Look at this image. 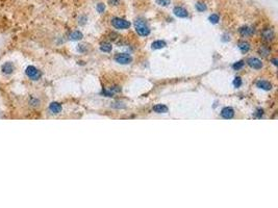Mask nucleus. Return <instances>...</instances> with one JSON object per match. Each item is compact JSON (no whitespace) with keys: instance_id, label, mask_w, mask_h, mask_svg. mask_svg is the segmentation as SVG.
<instances>
[{"instance_id":"1","label":"nucleus","mask_w":278,"mask_h":208,"mask_svg":"<svg viewBox=\"0 0 278 208\" xmlns=\"http://www.w3.org/2000/svg\"><path fill=\"white\" fill-rule=\"evenodd\" d=\"M134 27L137 32V35L141 36H147L150 33V28L146 24V22L142 19H137L134 21Z\"/></svg>"},{"instance_id":"2","label":"nucleus","mask_w":278,"mask_h":208,"mask_svg":"<svg viewBox=\"0 0 278 208\" xmlns=\"http://www.w3.org/2000/svg\"><path fill=\"white\" fill-rule=\"evenodd\" d=\"M111 24L117 29H128L130 27V22L125 19L119 18V17H115L111 19Z\"/></svg>"},{"instance_id":"3","label":"nucleus","mask_w":278,"mask_h":208,"mask_svg":"<svg viewBox=\"0 0 278 208\" xmlns=\"http://www.w3.org/2000/svg\"><path fill=\"white\" fill-rule=\"evenodd\" d=\"M115 62H118L120 65H128L130 64L132 61V57L130 56V54L128 53H118L115 55Z\"/></svg>"},{"instance_id":"4","label":"nucleus","mask_w":278,"mask_h":208,"mask_svg":"<svg viewBox=\"0 0 278 208\" xmlns=\"http://www.w3.org/2000/svg\"><path fill=\"white\" fill-rule=\"evenodd\" d=\"M26 75L30 79H33V80H38V79L41 78L42 74L37 68H34L33 66H29V67L26 68Z\"/></svg>"},{"instance_id":"5","label":"nucleus","mask_w":278,"mask_h":208,"mask_svg":"<svg viewBox=\"0 0 278 208\" xmlns=\"http://www.w3.org/2000/svg\"><path fill=\"white\" fill-rule=\"evenodd\" d=\"M274 36H275V33L272 28H265L262 31V38L265 42H271L274 39Z\"/></svg>"},{"instance_id":"6","label":"nucleus","mask_w":278,"mask_h":208,"mask_svg":"<svg viewBox=\"0 0 278 208\" xmlns=\"http://www.w3.org/2000/svg\"><path fill=\"white\" fill-rule=\"evenodd\" d=\"M247 64L250 68L252 69H255V70H259L263 68V62L260 59L256 58V57H250L247 61Z\"/></svg>"},{"instance_id":"7","label":"nucleus","mask_w":278,"mask_h":208,"mask_svg":"<svg viewBox=\"0 0 278 208\" xmlns=\"http://www.w3.org/2000/svg\"><path fill=\"white\" fill-rule=\"evenodd\" d=\"M173 13H174V15H175L176 17H178V18H187V17L189 16L188 11L185 10V8L181 7V6L174 7Z\"/></svg>"},{"instance_id":"8","label":"nucleus","mask_w":278,"mask_h":208,"mask_svg":"<svg viewBox=\"0 0 278 208\" xmlns=\"http://www.w3.org/2000/svg\"><path fill=\"white\" fill-rule=\"evenodd\" d=\"M221 116L222 118H224L226 120L232 119L234 117V110L231 107H224L221 112Z\"/></svg>"},{"instance_id":"9","label":"nucleus","mask_w":278,"mask_h":208,"mask_svg":"<svg viewBox=\"0 0 278 208\" xmlns=\"http://www.w3.org/2000/svg\"><path fill=\"white\" fill-rule=\"evenodd\" d=\"M254 33V29L252 27L249 26H243L240 28V35L244 38H247V36H250Z\"/></svg>"},{"instance_id":"10","label":"nucleus","mask_w":278,"mask_h":208,"mask_svg":"<svg viewBox=\"0 0 278 208\" xmlns=\"http://www.w3.org/2000/svg\"><path fill=\"white\" fill-rule=\"evenodd\" d=\"M256 87H258V89H262L265 91L272 90V84L269 81H266V80H258L256 82Z\"/></svg>"},{"instance_id":"11","label":"nucleus","mask_w":278,"mask_h":208,"mask_svg":"<svg viewBox=\"0 0 278 208\" xmlns=\"http://www.w3.org/2000/svg\"><path fill=\"white\" fill-rule=\"evenodd\" d=\"M169 108L164 104H156L155 106H153V112L156 113H167Z\"/></svg>"},{"instance_id":"12","label":"nucleus","mask_w":278,"mask_h":208,"mask_svg":"<svg viewBox=\"0 0 278 208\" xmlns=\"http://www.w3.org/2000/svg\"><path fill=\"white\" fill-rule=\"evenodd\" d=\"M49 109L52 113H59L62 112V105L57 102H52L49 105Z\"/></svg>"},{"instance_id":"13","label":"nucleus","mask_w":278,"mask_h":208,"mask_svg":"<svg viewBox=\"0 0 278 208\" xmlns=\"http://www.w3.org/2000/svg\"><path fill=\"white\" fill-rule=\"evenodd\" d=\"M239 49L241 50L242 53H247L249 50H250V44L248 42L245 41H241L239 43Z\"/></svg>"},{"instance_id":"14","label":"nucleus","mask_w":278,"mask_h":208,"mask_svg":"<svg viewBox=\"0 0 278 208\" xmlns=\"http://www.w3.org/2000/svg\"><path fill=\"white\" fill-rule=\"evenodd\" d=\"M111 49H113V46H111V43L108 42H103L101 45H100V50L102 52H111Z\"/></svg>"},{"instance_id":"15","label":"nucleus","mask_w":278,"mask_h":208,"mask_svg":"<svg viewBox=\"0 0 278 208\" xmlns=\"http://www.w3.org/2000/svg\"><path fill=\"white\" fill-rule=\"evenodd\" d=\"M166 46H167V44L164 41H155L151 44L152 49H162V48H165Z\"/></svg>"},{"instance_id":"16","label":"nucleus","mask_w":278,"mask_h":208,"mask_svg":"<svg viewBox=\"0 0 278 208\" xmlns=\"http://www.w3.org/2000/svg\"><path fill=\"white\" fill-rule=\"evenodd\" d=\"M82 38H84V36H82V33L78 30L73 31V32L70 35V40H72V41H78V40H81Z\"/></svg>"},{"instance_id":"17","label":"nucleus","mask_w":278,"mask_h":208,"mask_svg":"<svg viewBox=\"0 0 278 208\" xmlns=\"http://www.w3.org/2000/svg\"><path fill=\"white\" fill-rule=\"evenodd\" d=\"M259 55H262L263 57H267V56L270 54V48L268 46H262L258 50Z\"/></svg>"},{"instance_id":"18","label":"nucleus","mask_w":278,"mask_h":208,"mask_svg":"<svg viewBox=\"0 0 278 208\" xmlns=\"http://www.w3.org/2000/svg\"><path fill=\"white\" fill-rule=\"evenodd\" d=\"M245 66V62H243V61H240V62H234V64L232 65V68H233V70H240V69H242L243 67H244Z\"/></svg>"},{"instance_id":"19","label":"nucleus","mask_w":278,"mask_h":208,"mask_svg":"<svg viewBox=\"0 0 278 208\" xmlns=\"http://www.w3.org/2000/svg\"><path fill=\"white\" fill-rule=\"evenodd\" d=\"M2 71L5 73H11V71H13V66H11V64H5L3 67H2Z\"/></svg>"},{"instance_id":"20","label":"nucleus","mask_w":278,"mask_h":208,"mask_svg":"<svg viewBox=\"0 0 278 208\" xmlns=\"http://www.w3.org/2000/svg\"><path fill=\"white\" fill-rule=\"evenodd\" d=\"M208 19H210L211 23H213V24H217L218 22H219V16H218L217 14H213V15H211Z\"/></svg>"},{"instance_id":"21","label":"nucleus","mask_w":278,"mask_h":208,"mask_svg":"<svg viewBox=\"0 0 278 208\" xmlns=\"http://www.w3.org/2000/svg\"><path fill=\"white\" fill-rule=\"evenodd\" d=\"M156 3L162 6H168L171 3V0H156Z\"/></svg>"},{"instance_id":"22","label":"nucleus","mask_w":278,"mask_h":208,"mask_svg":"<svg viewBox=\"0 0 278 208\" xmlns=\"http://www.w3.org/2000/svg\"><path fill=\"white\" fill-rule=\"evenodd\" d=\"M196 8L198 12H203V11H206V5L204 3H202V2H198L196 4Z\"/></svg>"},{"instance_id":"23","label":"nucleus","mask_w":278,"mask_h":208,"mask_svg":"<svg viewBox=\"0 0 278 208\" xmlns=\"http://www.w3.org/2000/svg\"><path fill=\"white\" fill-rule=\"evenodd\" d=\"M233 85L236 87H240L241 85H242V79H241V77H236V78H234Z\"/></svg>"},{"instance_id":"24","label":"nucleus","mask_w":278,"mask_h":208,"mask_svg":"<svg viewBox=\"0 0 278 208\" xmlns=\"http://www.w3.org/2000/svg\"><path fill=\"white\" fill-rule=\"evenodd\" d=\"M97 12H98L99 14H102L103 12H104V10H105V5L103 4V3H99V4H97Z\"/></svg>"},{"instance_id":"25","label":"nucleus","mask_w":278,"mask_h":208,"mask_svg":"<svg viewBox=\"0 0 278 208\" xmlns=\"http://www.w3.org/2000/svg\"><path fill=\"white\" fill-rule=\"evenodd\" d=\"M101 94L103 96H105V97H113V95H114V93L111 92V91L110 90V91H107V90H103L102 92H101Z\"/></svg>"},{"instance_id":"26","label":"nucleus","mask_w":278,"mask_h":208,"mask_svg":"<svg viewBox=\"0 0 278 208\" xmlns=\"http://www.w3.org/2000/svg\"><path fill=\"white\" fill-rule=\"evenodd\" d=\"M108 3L110 5H113V6H116V5H119L120 0H108Z\"/></svg>"},{"instance_id":"27","label":"nucleus","mask_w":278,"mask_h":208,"mask_svg":"<svg viewBox=\"0 0 278 208\" xmlns=\"http://www.w3.org/2000/svg\"><path fill=\"white\" fill-rule=\"evenodd\" d=\"M111 91L113 93H120V92H121V87H111Z\"/></svg>"},{"instance_id":"28","label":"nucleus","mask_w":278,"mask_h":208,"mask_svg":"<svg viewBox=\"0 0 278 208\" xmlns=\"http://www.w3.org/2000/svg\"><path fill=\"white\" fill-rule=\"evenodd\" d=\"M263 115V110L262 108H258V109L256 110V117L257 118H262Z\"/></svg>"},{"instance_id":"29","label":"nucleus","mask_w":278,"mask_h":208,"mask_svg":"<svg viewBox=\"0 0 278 208\" xmlns=\"http://www.w3.org/2000/svg\"><path fill=\"white\" fill-rule=\"evenodd\" d=\"M272 62H273L274 66H277V58H273V59H272Z\"/></svg>"}]
</instances>
